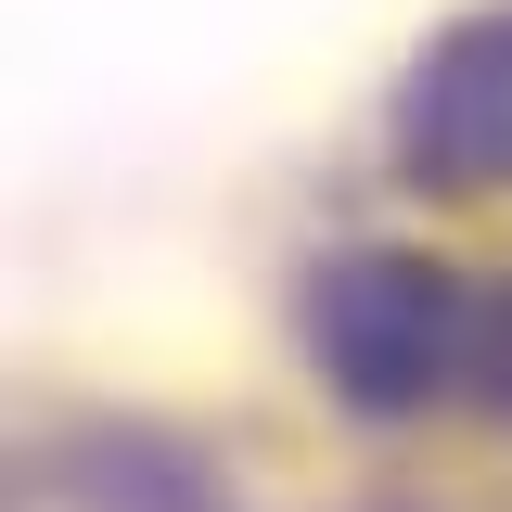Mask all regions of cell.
I'll return each mask as SVG.
<instances>
[{
	"label": "cell",
	"instance_id": "2",
	"mask_svg": "<svg viewBox=\"0 0 512 512\" xmlns=\"http://www.w3.org/2000/svg\"><path fill=\"white\" fill-rule=\"evenodd\" d=\"M397 141L423 192H512V13H474L436 39V64L397 103Z\"/></svg>",
	"mask_w": 512,
	"mask_h": 512
},
{
	"label": "cell",
	"instance_id": "1",
	"mask_svg": "<svg viewBox=\"0 0 512 512\" xmlns=\"http://www.w3.org/2000/svg\"><path fill=\"white\" fill-rule=\"evenodd\" d=\"M308 333H320V372L346 384L359 410H410L448 372H474V295L436 282L423 256H346L320 282Z\"/></svg>",
	"mask_w": 512,
	"mask_h": 512
},
{
	"label": "cell",
	"instance_id": "3",
	"mask_svg": "<svg viewBox=\"0 0 512 512\" xmlns=\"http://www.w3.org/2000/svg\"><path fill=\"white\" fill-rule=\"evenodd\" d=\"M474 384H487V410H512V282L474 308Z\"/></svg>",
	"mask_w": 512,
	"mask_h": 512
}]
</instances>
